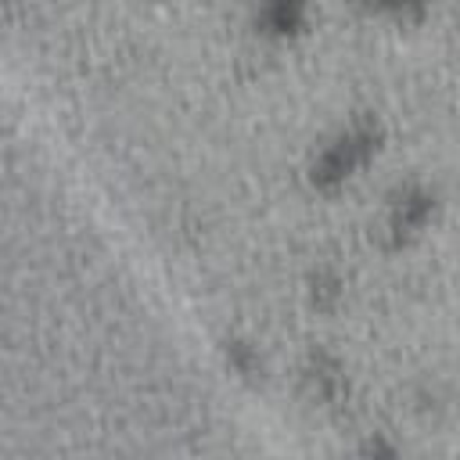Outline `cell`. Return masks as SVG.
<instances>
[{
  "label": "cell",
  "mask_w": 460,
  "mask_h": 460,
  "mask_svg": "<svg viewBox=\"0 0 460 460\" xmlns=\"http://www.w3.org/2000/svg\"><path fill=\"white\" fill-rule=\"evenodd\" d=\"M270 18H273L277 29H295V22H298V0H273Z\"/></svg>",
  "instance_id": "2"
},
{
  "label": "cell",
  "mask_w": 460,
  "mask_h": 460,
  "mask_svg": "<svg viewBox=\"0 0 460 460\" xmlns=\"http://www.w3.org/2000/svg\"><path fill=\"white\" fill-rule=\"evenodd\" d=\"M377 133L370 129V126H359V129H352L349 137H341L323 158H320V165H316V180L320 183H334V180H341V176H349L377 144Z\"/></svg>",
  "instance_id": "1"
},
{
  "label": "cell",
  "mask_w": 460,
  "mask_h": 460,
  "mask_svg": "<svg viewBox=\"0 0 460 460\" xmlns=\"http://www.w3.org/2000/svg\"><path fill=\"white\" fill-rule=\"evenodd\" d=\"M363 460H395V453H392V446L385 438H370L363 446Z\"/></svg>",
  "instance_id": "3"
}]
</instances>
